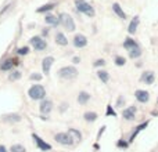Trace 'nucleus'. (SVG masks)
<instances>
[{
    "mask_svg": "<svg viewBox=\"0 0 158 152\" xmlns=\"http://www.w3.org/2000/svg\"><path fill=\"white\" fill-rule=\"evenodd\" d=\"M72 43H74V46L77 49H83V47L87 46V38L85 35H82V33H77Z\"/></svg>",
    "mask_w": 158,
    "mask_h": 152,
    "instance_id": "obj_11",
    "label": "nucleus"
},
{
    "mask_svg": "<svg viewBox=\"0 0 158 152\" xmlns=\"http://www.w3.org/2000/svg\"><path fill=\"white\" fill-rule=\"evenodd\" d=\"M135 98H136L139 102L146 104L150 101V93L146 91V90H136V91H135Z\"/></svg>",
    "mask_w": 158,
    "mask_h": 152,
    "instance_id": "obj_12",
    "label": "nucleus"
},
{
    "mask_svg": "<svg viewBox=\"0 0 158 152\" xmlns=\"http://www.w3.org/2000/svg\"><path fill=\"white\" fill-rule=\"evenodd\" d=\"M17 53H18V55H27V54H29V47L22 46V47H19V49L17 50Z\"/></svg>",
    "mask_w": 158,
    "mask_h": 152,
    "instance_id": "obj_31",
    "label": "nucleus"
},
{
    "mask_svg": "<svg viewBox=\"0 0 158 152\" xmlns=\"http://www.w3.org/2000/svg\"><path fill=\"white\" fill-rule=\"evenodd\" d=\"M54 42L58 44V46H67V44H68V39H67V36L64 35L63 32H57V33H56Z\"/></svg>",
    "mask_w": 158,
    "mask_h": 152,
    "instance_id": "obj_15",
    "label": "nucleus"
},
{
    "mask_svg": "<svg viewBox=\"0 0 158 152\" xmlns=\"http://www.w3.org/2000/svg\"><path fill=\"white\" fill-rule=\"evenodd\" d=\"M104 130H106V126H103V127L100 129V131H98V134H97V140H100V137H101V134L104 133Z\"/></svg>",
    "mask_w": 158,
    "mask_h": 152,
    "instance_id": "obj_37",
    "label": "nucleus"
},
{
    "mask_svg": "<svg viewBox=\"0 0 158 152\" xmlns=\"http://www.w3.org/2000/svg\"><path fill=\"white\" fill-rule=\"evenodd\" d=\"M58 19H60V25L65 30H68V32H74V30L77 29L74 18H72L71 15H68L67 13H61L60 15H58Z\"/></svg>",
    "mask_w": 158,
    "mask_h": 152,
    "instance_id": "obj_3",
    "label": "nucleus"
},
{
    "mask_svg": "<svg viewBox=\"0 0 158 152\" xmlns=\"http://www.w3.org/2000/svg\"><path fill=\"white\" fill-rule=\"evenodd\" d=\"M75 7H77V10L79 13H83L85 15L90 17V18H93V17L96 15L94 8H93L89 3L85 2V0H77V2H75Z\"/></svg>",
    "mask_w": 158,
    "mask_h": 152,
    "instance_id": "obj_4",
    "label": "nucleus"
},
{
    "mask_svg": "<svg viewBox=\"0 0 158 152\" xmlns=\"http://www.w3.org/2000/svg\"><path fill=\"white\" fill-rule=\"evenodd\" d=\"M21 76H22V74L19 71H13L10 75H8V80H11V82L19 80V79H21Z\"/></svg>",
    "mask_w": 158,
    "mask_h": 152,
    "instance_id": "obj_28",
    "label": "nucleus"
},
{
    "mask_svg": "<svg viewBox=\"0 0 158 152\" xmlns=\"http://www.w3.org/2000/svg\"><path fill=\"white\" fill-rule=\"evenodd\" d=\"M10 152H27V148L22 144H13L10 147Z\"/></svg>",
    "mask_w": 158,
    "mask_h": 152,
    "instance_id": "obj_27",
    "label": "nucleus"
},
{
    "mask_svg": "<svg viewBox=\"0 0 158 152\" xmlns=\"http://www.w3.org/2000/svg\"><path fill=\"white\" fill-rule=\"evenodd\" d=\"M14 66V60L8 58V60H4L2 64H0V71H4V72H8L11 71Z\"/></svg>",
    "mask_w": 158,
    "mask_h": 152,
    "instance_id": "obj_18",
    "label": "nucleus"
},
{
    "mask_svg": "<svg viewBox=\"0 0 158 152\" xmlns=\"http://www.w3.org/2000/svg\"><path fill=\"white\" fill-rule=\"evenodd\" d=\"M54 8V4L53 3H49V4H44V6H42V7H39L38 10V13H46V11H50V10H53Z\"/></svg>",
    "mask_w": 158,
    "mask_h": 152,
    "instance_id": "obj_29",
    "label": "nucleus"
},
{
    "mask_svg": "<svg viewBox=\"0 0 158 152\" xmlns=\"http://www.w3.org/2000/svg\"><path fill=\"white\" fill-rule=\"evenodd\" d=\"M140 55H142V49H140V46L135 47V49L129 50V57L132 58V60H136V58H139Z\"/></svg>",
    "mask_w": 158,
    "mask_h": 152,
    "instance_id": "obj_26",
    "label": "nucleus"
},
{
    "mask_svg": "<svg viewBox=\"0 0 158 152\" xmlns=\"http://www.w3.org/2000/svg\"><path fill=\"white\" fill-rule=\"evenodd\" d=\"M93 65H94L96 68H98V66H104V65H106V61H104L103 58H101V60H96Z\"/></svg>",
    "mask_w": 158,
    "mask_h": 152,
    "instance_id": "obj_35",
    "label": "nucleus"
},
{
    "mask_svg": "<svg viewBox=\"0 0 158 152\" xmlns=\"http://www.w3.org/2000/svg\"><path fill=\"white\" fill-rule=\"evenodd\" d=\"M114 62H115V65H117V66H123L126 64V60L122 57V55H115Z\"/></svg>",
    "mask_w": 158,
    "mask_h": 152,
    "instance_id": "obj_30",
    "label": "nucleus"
},
{
    "mask_svg": "<svg viewBox=\"0 0 158 152\" xmlns=\"http://www.w3.org/2000/svg\"><path fill=\"white\" fill-rule=\"evenodd\" d=\"M0 152H8V151H7V148H6L4 145H0Z\"/></svg>",
    "mask_w": 158,
    "mask_h": 152,
    "instance_id": "obj_41",
    "label": "nucleus"
},
{
    "mask_svg": "<svg viewBox=\"0 0 158 152\" xmlns=\"http://www.w3.org/2000/svg\"><path fill=\"white\" fill-rule=\"evenodd\" d=\"M78 69L75 68V66L72 65H67V66H63V68L58 69L57 75L60 79H63V80H72V79H75L78 76Z\"/></svg>",
    "mask_w": 158,
    "mask_h": 152,
    "instance_id": "obj_2",
    "label": "nucleus"
},
{
    "mask_svg": "<svg viewBox=\"0 0 158 152\" xmlns=\"http://www.w3.org/2000/svg\"><path fill=\"white\" fill-rule=\"evenodd\" d=\"M123 104H125V98H123V95H119L117 101V106H122Z\"/></svg>",
    "mask_w": 158,
    "mask_h": 152,
    "instance_id": "obj_36",
    "label": "nucleus"
},
{
    "mask_svg": "<svg viewBox=\"0 0 158 152\" xmlns=\"http://www.w3.org/2000/svg\"><path fill=\"white\" fill-rule=\"evenodd\" d=\"M107 116H111V115H112V116H117V114H115V111H114V109H112V106L111 105H107Z\"/></svg>",
    "mask_w": 158,
    "mask_h": 152,
    "instance_id": "obj_34",
    "label": "nucleus"
},
{
    "mask_svg": "<svg viewBox=\"0 0 158 152\" xmlns=\"http://www.w3.org/2000/svg\"><path fill=\"white\" fill-rule=\"evenodd\" d=\"M97 78L100 79L103 83H108L110 80V74L107 71H104V69H98L97 71Z\"/></svg>",
    "mask_w": 158,
    "mask_h": 152,
    "instance_id": "obj_25",
    "label": "nucleus"
},
{
    "mask_svg": "<svg viewBox=\"0 0 158 152\" xmlns=\"http://www.w3.org/2000/svg\"><path fill=\"white\" fill-rule=\"evenodd\" d=\"M42 35H43V36H47V35H49V29H47V28H44L43 32H42Z\"/></svg>",
    "mask_w": 158,
    "mask_h": 152,
    "instance_id": "obj_40",
    "label": "nucleus"
},
{
    "mask_svg": "<svg viewBox=\"0 0 158 152\" xmlns=\"http://www.w3.org/2000/svg\"><path fill=\"white\" fill-rule=\"evenodd\" d=\"M3 120H4V122H10V123L21 122V115H18V114H10V115H6V116H3Z\"/></svg>",
    "mask_w": 158,
    "mask_h": 152,
    "instance_id": "obj_22",
    "label": "nucleus"
},
{
    "mask_svg": "<svg viewBox=\"0 0 158 152\" xmlns=\"http://www.w3.org/2000/svg\"><path fill=\"white\" fill-rule=\"evenodd\" d=\"M117 147L118 148H123V150H126V148L129 147V142L125 141V140H118L117 141Z\"/></svg>",
    "mask_w": 158,
    "mask_h": 152,
    "instance_id": "obj_32",
    "label": "nucleus"
},
{
    "mask_svg": "<svg viewBox=\"0 0 158 152\" xmlns=\"http://www.w3.org/2000/svg\"><path fill=\"white\" fill-rule=\"evenodd\" d=\"M53 101L49 100V98H44V100L40 101V105H39V111H40L42 115H44V116H47V115L50 114V112L53 111Z\"/></svg>",
    "mask_w": 158,
    "mask_h": 152,
    "instance_id": "obj_7",
    "label": "nucleus"
},
{
    "mask_svg": "<svg viewBox=\"0 0 158 152\" xmlns=\"http://www.w3.org/2000/svg\"><path fill=\"white\" fill-rule=\"evenodd\" d=\"M136 112H137L136 106L131 105V106H128V108H125L122 111V118L125 120H128V122H131V120H135V118H136Z\"/></svg>",
    "mask_w": 158,
    "mask_h": 152,
    "instance_id": "obj_9",
    "label": "nucleus"
},
{
    "mask_svg": "<svg viewBox=\"0 0 158 152\" xmlns=\"http://www.w3.org/2000/svg\"><path fill=\"white\" fill-rule=\"evenodd\" d=\"M32 138H33V141H35L36 147H38L40 151H43V152L52 151V145H50L49 142H46V141H44L43 138H40V137H39L38 134H35V133H33V134H32Z\"/></svg>",
    "mask_w": 158,
    "mask_h": 152,
    "instance_id": "obj_8",
    "label": "nucleus"
},
{
    "mask_svg": "<svg viewBox=\"0 0 158 152\" xmlns=\"http://www.w3.org/2000/svg\"><path fill=\"white\" fill-rule=\"evenodd\" d=\"M78 102L81 104V105H85V104H87L89 102V100H90V94L87 91H81L78 94Z\"/></svg>",
    "mask_w": 158,
    "mask_h": 152,
    "instance_id": "obj_21",
    "label": "nucleus"
},
{
    "mask_svg": "<svg viewBox=\"0 0 158 152\" xmlns=\"http://www.w3.org/2000/svg\"><path fill=\"white\" fill-rule=\"evenodd\" d=\"M29 79H31V80H36V82H39V80H42V75H40V74H38V72H33V74L29 76Z\"/></svg>",
    "mask_w": 158,
    "mask_h": 152,
    "instance_id": "obj_33",
    "label": "nucleus"
},
{
    "mask_svg": "<svg viewBox=\"0 0 158 152\" xmlns=\"http://www.w3.org/2000/svg\"><path fill=\"white\" fill-rule=\"evenodd\" d=\"M44 22H46L47 25H50V26H58L60 25V19H58V17L53 15V14H46L44 15Z\"/></svg>",
    "mask_w": 158,
    "mask_h": 152,
    "instance_id": "obj_14",
    "label": "nucleus"
},
{
    "mask_svg": "<svg viewBox=\"0 0 158 152\" xmlns=\"http://www.w3.org/2000/svg\"><path fill=\"white\" fill-rule=\"evenodd\" d=\"M67 133H68L69 136H71L72 138L75 140V141H81V140H82V133H81V131L78 130V129L69 127V129H68V131H67Z\"/></svg>",
    "mask_w": 158,
    "mask_h": 152,
    "instance_id": "obj_24",
    "label": "nucleus"
},
{
    "mask_svg": "<svg viewBox=\"0 0 158 152\" xmlns=\"http://www.w3.org/2000/svg\"><path fill=\"white\" fill-rule=\"evenodd\" d=\"M28 95L33 101H42L46 98V89L42 84H33L28 90Z\"/></svg>",
    "mask_w": 158,
    "mask_h": 152,
    "instance_id": "obj_1",
    "label": "nucleus"
},
{
    "mask_svg": "<svg viewBox=\"0 0 158 152\" xmlns=\"http://www.w3.org/2000/svg\"><path fill=\"white\" fill-rule=\"evenodd\" d=\"M139 46V43H137L136 40H133L132 38H126L125 39V42H123V49L125 50H132V49H135V47H137Z\"/></svg>",
    "mask_w": 158,
    "mask_h": 152,
    "instance_id": "obj_19",
    "label": "nucleus"
},
{
    "mask_svg": "<svg viewBox=\"0 0 158 152\" xmlns=\"http://www.w3.org/2000/svg\"><path fill=\"white\" fill-rule=\"evenodd\" d=\"M139 22H140V19H139V17L136 15V17H135V18L131 21V24H129V26H128L129 35H135V33H136L137 26H139Z\"/></svg>",
    "mask_w": 158,
    "mask_h": 152,
    "instance_id": "obj_16",
    "label": "nucleus"
},
{
    "mask_svg": "<svg viewBox=\"0 0 158 152\" xmlns=\"http://www.w3.org/2000/svg\"><path fill=\"white\" fill-rule=\"evenodd\" d=\"M147 126H148V122H144V123H142V125H139V126H137V127L135 129V131H133V133H132L131 138H129V142H133V141H135V138H136V137H137V134H139L140 131H143V130H144V129L147 127Z\"/></svg>",
    "mask_w": 158,
    "mask_h": 152,
    "instance_id": "obj_17",
    "label": "nucleus"
},
{
    "mask_svg": "<svg viewBox=\"0 0 158 152\" xmlns=\"http://www.w3.org/2000/svg\"><path fill=\"white\" fill-rule=\"evenodd\" d=\"M67 106H68V105H67L65 102H63V104H61V108H60V111H61V112H64V111H65V109H67Z\"/></svg>",
    "mask_w": 158,
    "mask_h": 152,
    "instance_id": "obj_38",
    "label": "nucleus"
},
{
    "mask_svg": "<svg viewBox=\"0 0 158 152\" xmlns=\"http://www.w3.org/2000/svg\"><path fill=\"white\" fill-rule=\"evenodd\" d=\"M53 64H54V57L52 55H47L42 60V71H43L44 75H49L50 74V69H52Z\"/></svg>",
    "mask_w": 158,
    "mask_h": 152,
    "instance_id": "obj_10",
    "label": "nucleus"
},
{
    "mask_svg": "<svg viewBox=\"0 0 158 152\" xmlns=\"http://www.w3.org/2000/svg\"><path fill=\"white\" fill-rule=\"evenodd\" d=\"M140 80L144 84H153L154 80H156V74H154L153 71H146L140 76Z\"/></svg>",
    "mask_w": 158,
    "mask_h": 152,
    "instance_id": "obj_13",
    "label": "nucleus"
},
{
    "mask_svg": "<svg viewBox=\"0 0 158 152\" xmlns=\"http://www.w3.org/2000/svg\"><path fill=\"white\" fill-rule=\"evenodd\" d=\"M29 43L35 49V51H43V50L47 49V42L42 36H33V38H31Z\"/></svg>",
    "mask_w": 158,
    "mask_h": 152,
    "instance_id": "obj_6",
    "label": "nucleus"
},
{
    "mask_svg": "<svg viewBox=\"0 0 158 152\" xmlns=\"http://www.w3.org/2000/svg\"><path fill=\"white\" fill-rule=\"evenodd\" d=\"M54 141L60 145H64V147H71L75 142V140L69 136L67 131H61V133L54 134Z\"/></svg>",
    "mask_w": 158,
    "mask_h": 152,
    "instance_id": "obj_5",
    "label": "nucleus"
},
{
    "mask_svg": "<svg viewBox=\"0 0 158 152\" xmlns=\"http://www.w3.org/2000/svg\"><path fill=\"white\" fill-rule=\"evenodd\" d=\"M112 11H114V13L117 14V15L121 19H123V21L126 19V14H125V11H123L122 8H121V6L118 4V3H114V4H112Z\"/></svg>",
    "mask_w": 158,
    "mask_h": 152,
    "instance_id": "obj_23",
    "label": "nucleus"
},
{
    "mask_svg": "<svg viewBox=\"0 0 158 152\" xmlns=\"http://www.w3.org/2000/svg\"><path fill=\"white\" fill-rule=\"evenodd\" d=\"M97 118H98V115L96 114V112H93V111H87V112H85V114H83V119L86 120L87 123L96 122V120H97Z\"/></svg>",
    "mask_w": 158,
    "mask_h": 152,
    "instance_id": "obj_20",
    "label": "nucleus"
},
{
    "mask_svg": "<svg viewBox=\"0 0 158 152\" xmlns=\"http://www.w3.org/2000/svg\"><path fill=\"white\" fill-rule=\"evenodd\" d=\"M72 62H74V64H79V62H81V58H79V57H74V58H72Z\"/></svg>",
    "mask_w": 158,
    "mask_h": 152,
    "instance_id": "obj_39",
    "label": "nucleus"
}]
</instances>
